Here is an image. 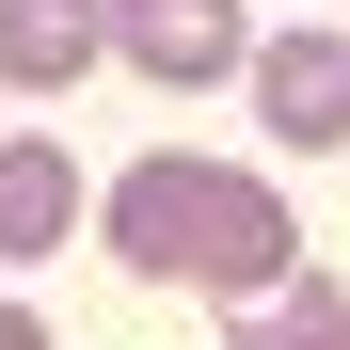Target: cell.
<instances>
[{
	"instance_id": "cell-2",
	"label": "cell",
	"mask_w": 350,
	"mask_h": 350,
	"mask_svg": "<svg viewBox=\"0 0 350 350\" xmlns=\"http://www.w3.org/2000/svg\"><path fill=\"white\" fill-rule=\"evenodd\" d=\"M239 80H255V128L271 144H303V159L350 144V32H271Z\"/></svg>"
},
{
	"instance_id": "cell-5",
	"label": "cell",
	"mask_w": 350,
	"mask_h": 350,
	"mask_svg": "<svg viewBox=\"0 0 350 350\" xmlns=\"http://www.w3.org/2000/svg\"><path fill=\"white\" fill-rule=\"evenodd\" d=\"M111 48V0H0V96H64Z\"/></svg>"
},
{
	"instance_id": "cell-7",
	"label": "cell",
	"mask_w": 350,
	"mask_h": 350,
	"mask_svg": "<svg viewBox=\"0 0 350 350\" xmlns=\"http://www.w3.org/2000/svg\"><path fill=\"white\" fill-rule=\"evenodd\" d=\"M0 350H48V319H32V303H0Z\"/></svg>"
},
{
	"instance_id": "cell-4",
	"label": "cell",
	"mask_w": 350,
	"mask_h": 350,
	"mask_svg": "<svg viewBox=\"0 0 350 350\" xmlns=\"http://www.w3.org/2000/svg\"><path fill=\"white\" fill-rule=\"evenodd\" d=\"M80 223H96V191H80V159H64V144H48V128H32V144H0V271H32L48 239H80Z\"/></svg>"
},
{
	"instance_id": "cell-1",
	"label": "cell",
	"mask_w": 350,
	"mask_h": 350,
	"mask_svg": "<svg viewBox=\"0 0 350 350\" xmlns=\"http://www.w3.org/2000/svg\"><path fill=\"white\" fill-rule=\"evenodd\" d=\"M96 239H111V271H144V286L271 303V286L303 271V207H286L255 159H191V144H159V159H128V175L96 191Z\"/></svg>"
},
{
	"instance_id": "cell-6",
	"label": "cell",
	"mask_w": 350,
	"mask_h": 350,
	"mask_svg": "<svg viewBox=\"0 0 350 350\" xmlns=\"http://www.w3.org/2000/svg\"><path fill=\"white\" fill-rule=\"evenodd\" d=\"M223 350H350V286L286 271L271 303H223Z\"/></svg>"
},
{
	"instance_id": "cell-3",
	"label": "cell",
	"mask_w": 350,
	"mask_h": 350,
	"mask_svg": "<svg viewBox=\"0 0 350 350\" xmlns=\"http://www.w3.org/2000/svg\"><path fill=\"white\" fill-rule=\"evenodd\" d=\"M111 48H128L159 96H207V80H239V64H255L239 0H111Z\"/></svg>"
}]
</instances>
